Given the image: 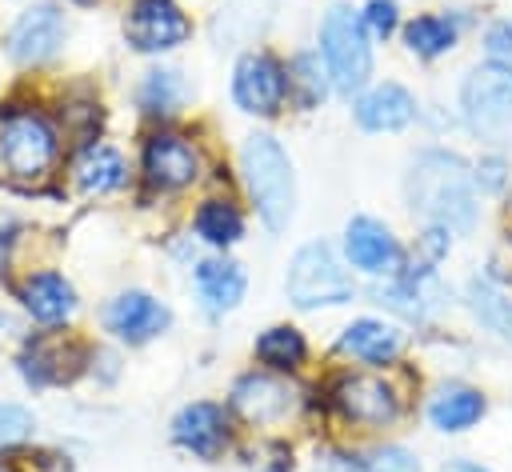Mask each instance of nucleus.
Returning <instances> with one entry per match:
<instances>
[{
	"instance_id": "obj_33",
	"label": "nucleus",
	"mask_w": 512,
	"mask_h": 472,
	"mask_svg": "<svg viewBox=\"0 0 512 472\" xmlns=\"http://www.w3.org/2000/svg\"><path fill=\"white\" fill-rule=\"evenodd\" d=\"M476 184L500 188V184H504V164H500V160H484V164L476 168Z\"/></svg>"
},
{
	"instance_id": "obj_22",
	"label": "nucleus",
	"mask_w": 512,
	"mask_h": 472,
	"mask_svg": "<svg viewBox=\"0 0 512 472\" xmlns=\"http://www.w3.org/2000/svg\"><path fill=\"white\" fill-rule=\"evenodd\" d=\"M304 356H308V340L292 324H272L256 336V360L268 372H296L304 364Z\"/></svg>"
},
{
	"instance_id": "obj_30",
	"label": "nucleus",
	"mask_w": 512,
	"mask_h": 472,
	"mask_svg": "<svg viewBox=\"0 0 512 472\" xmlns=\"http://www.w3.org/2000/svg\"><path fill=\"white\" fill-rule=\"evenodd\" d=\"M360 24L372 40H388L400 28V4L396 0H368L360 8Z\"/></svg>"
},
{
	"instance_id": "obj_2",
	"label": "nucleus",
	"mask_w": 512,
	"mask_h": 472,
	"mask_svg": "<svg viewBox=\"0 0 512 472\" xmlns=\"http://www.w3.org/2000/svg\"><path fill=\"white\" fill-rule=\"evenodd\" d=\"M240 172H244V188L260 220L272 232H284L296 212V176H292V160L280 148V140L272 132H252L240 144Z\"/></svg>"
},
{
	"instance_id": "obj_9",
	"label": "nucleus",
	"mask_w": 512,
	"mask_h": 472,
	"mask_svg": "<svg viewBox=\"0 0 512 472\" xmlns=\"http://www.w3.org/2000/svg\"><path fill=\"white\" fill-rule=\"evenodd\" d=\"M68 36V24H64V12L56 4H28L12 28H8V56L20 64V68H36V64H48L60 44Z\"/></svg>"
},
{
	"instance_id": "obj_24",
	"label": "nucleus",
	"mask_w": 512,
	"mask_h": 472,
	"mask_svg": "<svg viewBox=\"0 0 512 472\" xmlns=\"http://www.w3.org/2000/svg\"><path fill=\"white\" fill-rule=\"evenodd\" d=\"M192 224H196V236H200L204 244H212V248H232V244L244 236V212H240L232 200H220V196L204 200V204L196 208Z\"/></svg>"
},
{
	"instance_id": "obj_18",
	"label": "nucleus",
	"mask_w": 512,
	"mask_h": 472,
	"mask_svg": "<svg viewBox=\"0 0 512 472\" xmlns=\"http://www.w3.org/2000/svg\"><path fill=\"white\" fill-rule=\"evenodd\" d=\"M192 280H196L200 304H204L212 316L232 312V308L244 300V288H248L244 268H240L236 260H228V256H208V260H200L196 272H192Z\"/></svg>"
},
{
	"instance_id": "obj_21",
	"label": "nucleus",
	"mask_w": 512,
	"mask_h": 472,
	"mask_svg": "<svg viewBox=\"0 0 512 472\" xmlns=\"http://www.w3.org/2000/svg\"><path fill=\"white\" fill-rule=\"evenodd\" d=\"M484 408L488 404H484V396L476 388H468V384H444L428 400V420L440 432H464V428H472L484 416Z\"/></svg>"
},
{
	"instance_id": "obj_11",
	"label": "nucleus",
	"mask_w": 512,
	"mask_h": 472,
	"mask_svg": "<svg viewBox=\"0 0 512 472\" xmlns=\"http://www.w3.org/2000/svg\"><path fill=\"white\" fill-rule=\"evenodd\" d=\"M192 24L172 0H136L124 16V36L136 52H172L188 40Z\"/></svg>"
},
{
	"instance_id": "obj_27",
	"label": "nucleus",
	"mask_w": 512,
	"mask_h": 472,
	"mask_svg": "<svg viewBox=\"0 0 512 472\" xmlns=\"http://www.w3.org/2000/svg\"><path fill=\"white\" fill-rule=\"evenodd\" d=\"M60 360H68V348H60L56 340H28V348L20 352V376L36 388L60 384L72 376L68 368H60Z\"/></svg>"
},
{
	"instance_id": "obj_5",
	"label": "nucleus",
	"mask_w": 512,
	"mask_h": 472,
	"mask_svg": "<svg viewBox=\"0 0 512 472\" xmlns=\"http://www.w3.org/2000/svg\"><path fill=\"white\" fill-rule=\"evenodd\" d=\"M460 116L472 136L488 144L512 140V64H476L460 84Z\"/></svg>"
},
{
	"instance_id": "obj_4",
	"label": "nucleus",
	"mask_w": 512,
	"mask_h": 472,
	"mask_svg": "<svg viewBox=\"0 0 512 472\" xmlns=\"http://www.w3.org/2000/svg\"><path fill=\"white\" fill-rule=\"evenodd\" d=\"M284 292H288V300H292L296 308L312 312V308L348 304V300L356 296V280H352V272L344 268V260L336 256L332 244L312 240V244L296 248V256L288 260Z\"/></svg>"
},
{
	"instance_id": "obj_35",
	"label": "nucleus",
	"mask_w": 512,
	"mask_h": 472,
	"mask_svg": "<svg viewBox=\"0 0 512 472\" xmlns=\"http://www.w3.org/2000/svg\"><path fill=\"white\" fill-rule=\"evenodd\" d=\"M72 4H96V0H72Z\"/></svg>"
},
{
	"instance_id": "obj_8",
	"label": "nucleus",
	"mask_w": 512,
	"mask_h": 472,
	"mask_svg": "<svg viewBox=\"0 0 512 472\" xmlns=\"http://www.w3.org/2000/svg\"><path fill=\"white\" fill-rule=\"evenodd\" d=\"M332 408L360 428H388L400 416V396L388 380L368 372H344L332 384Z\"/></svg>"
},
{
	"instance_id": "obj_7",
	"label": "nucleus",
	"mask_w": 512,
	"mask_h": 472,
	"mask_svg": "<svg viewBox=\"0 0 512 472\" xmlns=\"http://www.w3.org/2000/svg\"><path fill=\"white\" fill-rule=\"evenodd\" d=\"M232 100L248 116H276L288 100V68L272 52H244L232 72Z\"/></svg>"
},
{
	"instance_id": "obj_29",
	"label": "nucleus",
	"mask_w": 512,
	"mask_h": 472,
	"mask_svg": "<svg viewBox=\"0 0 512 472\" xmlns=\"http://www.w3.org/2000/svg\"><path fill=\"white\" fill-rule=\"evenodd\" d=\"M356 472H420V460L400 444H380L356 464Z\"/></svg>"
},
{
	"instance_id": "obj_31",
	"label": "nucleus",
	"mask_w": 512,
	"mask_h": 472,
	"mask_svg": "<svg viewBox=\"0 0 512 472\" xmlns=\"http://www.w3.org/2000/svg\"><path fill=\"white\" fill-rule=\"evenodd\" d=\"M32 432H36V420L24 404H0V448L24 444L32 440Z\"/></svg>"
},
{
	"instance_id": "obj_10",
	"label": "nucleus",
	"mask_w": 512,
	"mask_h": 472,
	"mask_svg": "<svg viewBox=\"0 0 512 472\" xmlns=\"http://www.w3.org/2000/svg\"><path fill=\"white\" fill-rule=\"evenodd\" d=\"M140 168H144V180L156 192H180V188L196 184V176H200V152L180 132H152L144 140Z\"/></svg>"
},
{
	"instance_id": "obj_3",
	"label": "nucleus",
	"mask_w": 512,
	"mask_h": 472,
	"mask_svg": "<svg viewBox=\"0 0 512 472\" xmlns=\"http://www.w3.org/2000/svg\"><path fill=\"white\" fill-rule=\"evenodd\" d=\"M320 60L340 96L364 92L372 76V36L360 24V12L348 4H332L320 20Z\"/></svg>"
},
{
	"instance_id": "obj_34",
	"label": "nucleus",
	"mask_w": 512,
	"mask_h": 472,
	"mask_svg": "<svg viewBox=\"0 0 512 472\" xmlns=\"http://www.w3.org/2000/svg\"><path fill=\"white\" fill-rule=\"evenodd\" d=\"M440 472H488V468H480V464H472V460H448Z\"/></svg>"
},
{
	"instance_id": "obj_15",
	"label": "nucleus",
	"mask_w": 512,
	"mask_h": 472,
	"mask_svg": "<svg viewBox=\"0 0 512 472\" xmlns=\"http://www.w3.org/2000/svg\"><path fill=\"white\" fill-rule=\"evenodd\" d=\"M292 408H296V392L276 372H248L232 384V412L244 416L248 424H276L292 416Z\"/></svg>"
},
{
	"instance_id": "obj_25",
	"label": "nucleus",
	"mask_w": 512,
	"mask_h": 472,
	"mask_svg": "<svg viewBox=\"0 0 512 472\" xmlns=\"http://www.w3.org/2000/svg\"><path fill=\"white\" fill-rule=\"evenodd\" d=\"M468 308H472V316H476L488 332H496L500 340L512 344V296L500 292L488 276H476V280L468 284Z\"/></svg>"
},
{
	"instance_id": "obj_36",
	"label": "nucleus",
	"mask_w": 512,
	"mask_h": 472,
	"mask_svg": "<svg viewBox=\"0 0 512 472\" xmlns=\"http://www.w3.org/2000/svg\"><path fill=\"white\" fill-rule=\"evenodd\" d=\"M0 472H12V468H8V464H0Z\"/></svg>"
},
{
	"instance_id": "obj_26",
	"label": "nucleus",
	"mask_w": 512,
	"mask_h": 472,
	"mask_svg": "<svg viewBox=\"0 0 512 472\" xmlns=\"http://www.w3.org/2000/svg\"><path fill=\"white\" fill-rule=\"evenodd\" d=\"M136 100H140V108H144L148 116H156V120L176 116L180 104H184V80H180V72H176V68H152V72H144Z\"/></svg>"
},
{
	"instance_id": "obj_32",
	"label": "nucleus",
	"mask_w": 512,
	"mask_h": 472,
	"mask_svg": "<svg viewBox=\"0 0 512 472\" xmlns=\"http://www.w3.org/2000/svg\"><path fill=\"white\" fill-rule=\"evenodd\" d=\"M484 48H488L492 60L512 64V20H496V24H488V32H484Z\"/></svg>"
},
{
	"instance_id": "obj_13",
	"label": "nucleus",
	"mask_w": 512,
	"mask_h": 472,
	"mask_svg": "<svg viewBox=\"0 0 512 472\" xmlns=\"http://www.w3.org/2000/svg\"><path fill=\"white\" fill-rule=\"evenodd\" d=\"M344 256L352 268L368 272V276H396L400 272V240L392 236L388 224L372 220V216H352L344 228Z\"/></svg>"
},
{
	"instance_id": "obj_6",
	"label": "nucleus",
	"mask_w": 512,
	"mask_h": 472,
	"mask_svg": "<svg viewBox=\"0 0 512 472\" xmlns=\"http://www.w3.org/2000/svg\"><path fill=\"white\" fill-rule=\"evenodd\" d=\"M60 156L56 128L32 108H4L0 112V160L12 180H44Z\"/></svg>"
},
{
	"instance_id": "obj_20",
	"label": "nucleus",
	"mask_w": 512,
	"mask_h": 472,
	"mask_svg": "<svg viewBox=\"0 0 512 472\" xmlns=\"http://www.w3.org/2000/svg\"><path fill=\"white\" fill-rule=\"evenodd\" d=\"M72 180L88 196H108L128 184V164L112 144H84V152L72 164Z\"/></svg>"
},
{
	"instance_id": "obj_1",
	"label": "nucleus",
	"mask_w": 512,
	"mask_h": 472,
	"mask_svg": "<svg viewBox=\"0 0 512 472\" xmlns=\"http://www.w3.org/2000/svg\"><path fill=\"white\" fill-rule=\"evenodd\" d=\"M472 172L456 152L444 148H424L408 176H404V196L408 208L432 220L444 232H472L476 228V192H472Z\"/></svg>"
},
{
	"instance_id": "obj_14",
	"label": "nucleus",
	"mask_w": 512,
	"mask_h": 472,
	"mask_svg": "<svg viewBox=\"0 0 512 472\" xmlns=\"http://www.w3.org/2000/svg\"><path fill=\"white\" fill-rule=\"evenodd\" d=\"M104 324H108V332H112L116 340H124V344H148L152 336H160V332L172 324V312H168V304H160L152 292L132 288V292H120V296L104 308Z\"/></svg>"
},
{
	"instance_id": "obj_17",
	"label": "nucleus",
	"mask_w": 512,
	"mask_h": 472,
	"mask_svg": "<svg viewBox=\"0 0 512 472\" xmlns=\"http://www.w3.org/2000/svg\"><path fill=\"white\" fill-rule=\"evenodd\" d=\"M336 348H340L344 356L360 360V364L384 368V364H392V360L404 352V332H400L396 324H388V320L360 316V320H352V324L340 332Z\"/></svg>"
},
{
	"instance_id": "obj_16",
	"label": "nucleus",
	"mask_w": 512,
	"mask_h": 472,
	"mask_svg": "<svg viewBox=\"0 0 512 472\" xmlns=\"http://www.w3.org/2000/svg\"><path fill=\"white\" fill-rule=\"evenodd\" d=\"M352 112H356V124L364 132H400L416 120L420 108H416V96L404 84L384 80V84H372L368 92H360Z\"/></svg>"
},
{
	"instance_id": "obj_19",
	"label": "nucleus",
	"mask_w": 512,
	"mask_h": 472,
	"mask_svg": "<svg viewBox=\"0 0 512 472\" xmlns=\"http://www.w3.org/2000/svg\"><path fill=\"white\" fill-rule=\"evenodd\" d=\"M20 304L40 324H64L76 312V288L60 272H28L20 284Z\"/></svg>"
},
{
	"instance_id": "obj_28",
	"label": "nucleus",
	"mask_w": 512,
	"mask_h": 472,
	"mask_svg": "<svg viewBox=\"0 0 512 472\" xmlns=\"http://www.w3.org/2000/svg\"><path fill=\"white\" fill-rule=\"evenodd\" d=\"M328 88H332V80H328V72L320 68V56L300 52V56L288 64V96H296L304 108H316V104L328 96Z\"/></svg>"
},
{
	"instance_id": "obj_12",
	"label": "nucleus",
	"mask_w": 512,
	"mask_h": 472,
	"mask_svg": "<svg viewBox=\"0 0 512 472\" xmlns=\"http://www.w3.org/2000/svg\"><path fill=\"white\" fill-rule=\"evenodd\" d=\"M172 440H176L184 452L200 456V460H216V456H224V448L232 444V420H228V412H224L220 404H212V400H192V404H184V408L172 416Z\"/></svg>"
},
{
	"instance_id": "obj_23",
	"label": "nucleus",
	"mask_w": 512,
	"mask_h": 472,
	"mask_svg": "<svg viewBox=\"0 0 512 472\" xmlns=\"http://www.w3.org/2000/svg\"><path fill=\"white\" fill-rule=\"evenodd\" d=\"M456 36H460V28L444 12H420V16H412L404 24V44L416 56H424V60H436V56L452 52L456 48Z\"/></svg>"
}]
</instances>
